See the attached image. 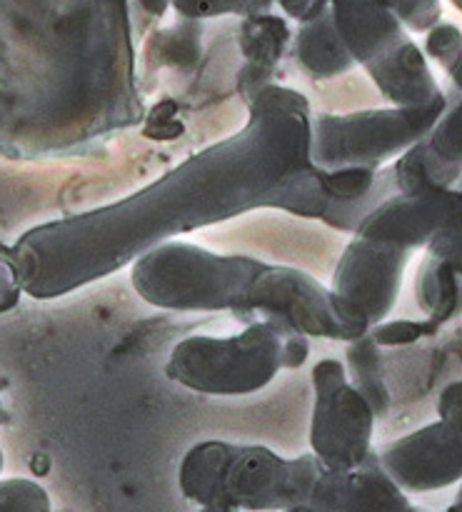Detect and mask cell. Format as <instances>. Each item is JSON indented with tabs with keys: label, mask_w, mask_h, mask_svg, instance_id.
<instances>
[{
	"label": "cell",
	"mask_w": 462,
	"mask_h": 512,
	"mask_svg": "<svg viewBox=\"0 0 462 512\" xmlns=\"http://www.w3.org/2000/svg\"><path fill=\"white\" fill-rule=\"evenodd\" d=\"M133 285L163 308H238L265 313L280 333H323L350 340L333 295L303 273L268 268L255 260L220 258L185 243L145 253L133 268Z\"/></svg>",
	"instance_id": "cell-1"
},
{
	"label": "cell",
	"mask_w": 462,
	"mask_h": 512,
	"mask_svg": "<svg viewBox=\"0 0 462 512\" xmlns=\"http://www.w3.org/2000/svg\"><path fill=\"white\" fill-rule=\"evenodd\" d=\"M323 465L315 455L283 460L265 448L200 443L185 455V498L225 510H285L308 503Z\"/></svg>",
	"instance_id": "cell-2"
},
{
	"label": "cell",
	"mask_w": 462,
	"mask_h": 512,
	"mask_svg": "<svg viewBox=\"0 0 462 512\" xmlns=\"http://www.w3.org/2000/svg\"><path fill=\"white\" fill-rule=\"evenodd\" d=\"M283 338L270 323H253L233 338L195 335L173 350L165 373L200 393H253L283 368Z\"/></svg>",
	"instance_id": "cell-3"
},
{
	"label": "cell",
	"mask_w": 462,
	"mask_h": 512,
	"mask_svg": "<svg viewBox=\"0 0 462 512\" xmlns=\"http://www.w3.org/2000/svg\"><path fill=\"white\" fill-rule=\"evenodd\" d=\"M445 108V100H433L420 108L390 110V113L323 115L313 125L308 155L323 168H373L385 155L423 138Z\"/></svg>",
	"instance_id": "cell-4"
},
{
	"label": "cell",
	"mask_w": 462,
	"mask_h": 512,
	"mask_svg": "<svg viewBox=\"0 0 462 512\" xmlns=\"http://www.w3.org/2000/svg\"><path fill=\"white\" fill-rule=\"evenodd\" d=\"M315 413L310 443L325 470H353L370 455L375 415L345 378L340 360H320L313 368Z\"/></svg>",
	"instance_id": "cell-5"
},
{
	"label": "cell",
	"mask_w": 462,
	"mask_h": 512,
	"mask_svg": "<svg viewBox=\"0 0 462 512\" xmlns=\"http://www.w3.org/2000/svg\"><path fill=\"white\" fill-rule=\"evenodd\" d=\"M408 250L378 240L355 238L335 273L333 303L350 335L360 338L388 315L398 295Z\"/></svg>",
	"instance_id": "cell-6"
},
{
	"label": "cell",
	"mask_w": 462,
	"mask_h": 512,
	"mask_svg": "<svg viewBox=\"0 0 462 512\" xmlns=\"http://www.w3.org/2000/svg\"><path fill=\"white\" fill-rule=\"evenodd\" d=\"M462 423L443 420L385 445L380 468L403 493H430L455 485L462 475Z\"/></svg>",
	"instance_id": "cell-7"
},
{
	"label": "cell",
	"mask_w": 462,
	"mask_h": 512,
	"mask_svg": "<svg viewBox=\"0 0 462 512\" xmlns=\"http://www.w3.org/2000/svg\"><path fill=\"white\" fill-rule=\"evenodd\" d=\"M455 215H460V198L448 190L403 193L365 218L358 238L410 250L420 243H428Z\"/></svg>",
	"instance_id": "cell-8"
},
{
	"label": "cell",
	"mask_w": 462,
	"mask_h": 512,
	"mask_svg": "<svg viewBox=\"0 0 462 512\" xmlns=\"http://www.w3.org/2000/svg\"><path fill=\"white\" fill-rule=\"evenodd\" d=\"M308 503L323 512H415L373 453L353 470L323 468Z\"/></svg>",
	"instance_id": "cell-9"
},
{
	"label": "cell",
	"mask_w": 462,
	"mask_h": 512,
	"mask_svg": "<svg viewBox=\"0 0 462 512\" xmlns=\"http://www.w3.org/2000/svg\"><path fill=\"white\" fill-rule=\"evenodd\" d=\"M350 58L353 55L345 48L333 15L318 13L315 18H310V25L300 33L298 45V60L305 73H313L315 78H330V75L348 70L353 63Z\"/></svg>",
	"instance_id": "cell-10"
},
{
	"label": "cell",
	"mask_w": 462,
	"mask_h": 512,
	"mask_svg": "<svg viewBox=\"0 0 462 512\" xmlns=\"http://www.w3.org/2000/svg\"><path fill=\"white\" fill-rule=\"evenodd\" d=\"M348 368L353 375V388L358 390L360 398L368 403L375 418L388 413L390 395L388 383H385L383 360H380V345L370 338L368 333L355 338L348 348Z\"/></svg>",
	"instance_id": "cell-11"
},
{
	"label": "cell",
	"mask_w": 462,
	"mask_h": 512,
	"mask_svg": "<svg viewBox=\"0 0 462 512\" xmlns=\"http://www.w3.org/2000/svg\"><path fill=\"white\" fill-rule=\"evenodd\" d=\"M418 300L425 313L443 320L450 313V305L458 300V278L453 275V265L430 258L418 278Z\"/></svg>",
	"instance_id": "cell-12"
},
{
	"label": "cell",
	"mask_w": 462,
	"mask_h": 512,
	"mask_svg": "<svg viewBox=\"0 0 462 512\" xmlns=\"http://www.w3.org/2000/svg\"><path fill=\"white\" fill-rule=\"evenodd\" d=\"M0 512H53L50 498L38 483L25 478L0 480Z\"/></svg>",
	"instance_id": "cell-13"
},
{
	"label": "cell",
	"mask_w": 462,
	"mask_h": 512,
	"mask_svg": "<svg viewBox=\"0 0 462 512\" xmlns=\"http://www.w3.org/2000/svg\"><path fill=\"white\" fill-rule=\"evenodd\" d=\"M425 325L420 323H408V320H398V323L380 325L370 333V338L378 345H400V343H413L423 335Z\"/></svg>",
	"instance_id": "cell-14"
},
{
	"label": "cell",
	"mask_w": 462,
	"mask_h": 512,
	"mask_svg": "<svg viewBox=\"0 0 462 512\" xmlns=\"http://www.w3.org/2000/svg\"><path fill=\"white\" fill-rule=\"evenodd\" d=\"M310 353V345L305 340V335L295 333V335H285L283 338V368H298L303 365V360L308 358Z\"/></svg>",
	"instance_id": "cell-15"
},
{
	"label": "cell",
	"mask_w": 462,
	"mask_h": 512,
	"mask_svg": "<svg viewBox=\"0 0 462 512\" xmlns=\"http://www.w3.org/2000/svg\"><path fill=\"white\" fill-rule=\"evenodd\" d=\"M183 13L205 15V13H223V10H235L240 0H175Z\"/></svg>",
	"instance_id": "cell-16"
},
{
	"label": "cell",
	"mask_w": 462,
	"mask_h": 512,
	"mask_svg": "<svg viewBox=\"0 0 462 512\" xmlns=\"http://www.w3.org/2000/svg\"><path fill=\"white\" fill-rule=\"evenodd\" d=\"M440 418L458 420V423H462V385L460 383H453L445 388L443 398H440Z\"/></svg>",
	"instance_id": "cell-17"
},
{
	"label": "cell",
	"mask_w": 462,
	"mask_h": 512,
	"mask_svg": "<svg viewBox=\"0 0 462 512\" xmlns=\"http://www.w3.org/2000/svg\"><path fill=\"white\" fill-rule=\"evenodd\" d=\"M283 512H323V510H318L310 503H300V505H293V508H285Z\"/></svg>",
	"instance_id": "cell-18"
},
{
	"label": "cell",
	"mask_w": 462,
	"mask_h": 512,
	"mask_svg": "<svg viewBox=\"0 0 462 512\" xmlns=\"http://www.w3.org/2000/svg\"><path fill=\"white\" fill-rule=\"evenodd\" d=\"M0 473H3V450H0Z\"/></svg>",
	"instance_id": "cell-19"
}]
</instances>
